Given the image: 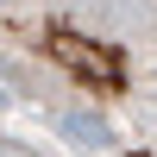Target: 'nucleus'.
<instances>
[{
    "label": "nucleus",
    "instance_id": "obj_1",
    "mask_svg": "<svg viewBox=\"0 0 157 157\" xmlns=\"http://www.w3.org/2000/svg\"><path fill=\"white\" fill-rule=\"evenodd\" d=\"M0 75L82 151L157 126V0H0Z\"/></svg>",
    "mask_w": 157,
    "mask_h": 157
}]
</instances>
